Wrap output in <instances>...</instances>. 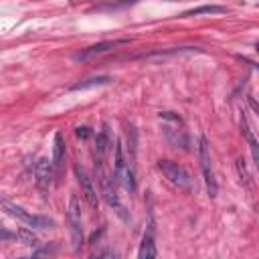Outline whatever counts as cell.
Masks as SVG:
<instances>
[{
	"label": "cell",
	"mask_w": 259,
	"mask_h": 259,
	"mask_svg": "<svg viewBox=\"0 0 259 259\" xmlns=\"http://www.w3.org/2000/svg\"><path fill=\"white\" fill-rule=\"evenodd\" d=\"M0 204H2V208H4L10 217L18 219V221L24 223L26 227H32V229H53V227H55V221H53V219H49V217H40V214H32V212L24 210L22 206L10 202L8 198H2Z\"/></svg>",
	"instance_id": "5b68a950"
},
{
	"label": "cell",
	"mask_w": 259,
	"mask_h": 259,
	"mask_svg": "<svg viewBox=\"0 0 259 259\" xmlns=\"http://www.w3.org/2000/svg\"><path fill=\"white\" fill-rule=\"evenodd\" d=\"M158 119L162 123L164 138L174 148L188 150V134H186V127H184V121L180 119V115L174 113V111H160L158 113Z\"/></svg>",
	"instance_id": "6da1fadb"
},
{
	"label": "cell",
	"mask_w": 259,
	"mask_h": 259,
	"mask_svg": "<svg viewBox=\"0 0 259 259\" xmlns=\"http://www.w3.org/2000/svg\"><path fill=\"white\" fill-rule=\"evenodd\" d=\"M14 239H18L22 245H28V247H36L38 245V237L28 229H18L14 233Z\"/></svg>",
	"instance_id": "e0dca14e"
},
{
	"label": "cell",
	"mask_w": 259,
	"mask_h": 259,
	"mask_svg": "<svg viewBox=\"0 0 259 259\" xmlns=\"http://www.w3.org/2000/svg\"><path fill=\"white\" fill-rule=\"evenodd\" d=\"M121 2H136V0H121Z\"/></svg>",
	"instance_id": "603a6c76"
},
{
	"label": "cell",
	"mask_w": 259,
	"mask_h": 259,
	"mask_svg": "<svg viewBox=\"0 0 259 259\" xmlns=\"http://www.w3.org/2000/svg\"><path fill=\"white\" fill-rule=\"evenodd\" d=\"M158 170L164 174V178L176 186L182 192H192V178L186 172V168H182L180 164L172 162V160H158Z\"/></svg>",
	"instance_id": "277c9868"
},
{
	"label": "cell",
	"mask_w": 259,
	"mask_h": 259,
	"mask_svg": "<svg viewBox=\"0 0 259 259\" xmlns=\"http://www.w3.org/2000/svg\"><path fill=\"white\" fill-rule=\"evenodd\" d=\"M117 253L113 249H101V251H95V257H115Z\"/></svg>",
	"instance_id": "44dd1931"
},
{
	"label": "cell",
	"mask_w": 259,
	"mask_h": 259,
	"mask_svg": "<svg viewBox=\"0 0 259 259\" xmlns=\"http://www.w3.org/2000/svg\"><path fill=\"white\" fill-rule=\"evenodd\" d=\"M235 168H237V174H239V178H241V182L245 184V186H249L251 184V176H249V170H247V164H245V160L239 156L237 160H235Z\"/></svg>",
	"instance_id": "ac0fdd59"
},
{
	"label": "cell",
	"mask_w": 259,
	"mask_h": 259,
	"mask_svg": "<svg viewBox=\"0 0 259 259\" xmlns=\"http://www.w3.org/2000/svg\"><path fill=\"white\" fill-rule=\"evenodd\" d=\"M156 255H158V251H156V243H154V231H152V225H150V229L142 237V243H140V249H138V257L140 259H154Z\"/></svg>",
	"instance_id": "4fadbf2b"
},
{
	"label": "cell",
	"mask_w": 259,
	"mask_h": 259,
	"mask_svg": "<svg viewBox=\"0 0 259 259\" xmlns=\"http://www.w3.org/2000/svg\"><path fill=\"white\" fill-rule=\"evenodd\" d=\"M198 160H200V170H202V176H204V184H206L208 196H210V198H217V194H219V184H217V178H214V172H212L210 150H208L206 138H200V140H198Z\"/></svg>",
	"instance_id": "52a82bcc"
},
{
	"label": "cell",
	"mask_w": 259,
	"mask_h": 259,
	"mask_svg": "<svg viewBox=\"0 0 259 259\" xmlns=\"http://www.w3.org/2000/svg\"><path fill=\"white\" fill-rule=\"evenodd\" d=\"M109 144H111L109 127H107V123H103L101 132H99L97 138H95V150H93V156H95V168L103 166V160H105V154H107V150H109Z\"/></svg>",
	"instance_id": "8fae6325"
},
{
	"label": "cell",
	"mask_w": 259,
	"mask_h": 259,
	"mask_svg": "<svg viewBox=\"0 0 259 259\" xmlns=\"http://www.w3.org/2000/svg\"><path fill=\"white\" fill-rule=\"evenodd\" d=\"M55 249L57 247H40V249H36V251H32V257H38V255H51V253H55Z\"/></svg>",
	"instance_id": "ffe728a7"
},
{
	"label": "cell",
	"mask_w": 259,
	"mask_h": 259,
	"mask_svg": "<svg viewBox=\"0 0 259 259\" xmlns=\"http://www.w3.org/2000/svg\"><path fill=\"white\" fill-rule=\"evenodd\" d=\"M249 103H251V107L255 109V113L259 115V101H257V99H253V97H249Z\"/></svg>",
	"instance_id": "7402d4cb"
},
{
	"label": "cell",
	"mask_w": 259,
	"mask_h": 259,
	"mask_svg": "<svg viewBox=\"0 0 259 259\" xmlns=\"http://www.w3.org/2000/svg\"><path fill=\"white\" fill-rule=\"evenodd\" d=\"M241 134H243V138L247 140L249 150H251V156H253V162H255V166H257V170H259V138L255 136V132H253V127H251L247 115H241Z\"/></svg>",
	"instance_id": "7c38bea8"
},
{
	"label": "cell",
	"mask_w": 259,
	"mask_h": 259,
	"mask_svg": "<svg viewBox=\"0 0 259 259\" xmlns=\"http://www.w3.org/2000/svg\"><path fill=\"white\" fill-rule=\"evenodd\" d=\"M95 170H99V172H97V176H99V192H101L105 204H107L123 223H130V212H127V208L123 206V202H121V198H119V194H117V190H115L113 178H109V174L103 170V166H99V168H95Z\"/></svg>",
	"instance_id": "7a4b0ae2"
},
{
	"label": "cell",
	"mask_w": 259,
	"mask_h": 259,
	"mask_svg": "<svg viewBox=\"0 0 259 259\" xmlns=\"http://www.w3.org/2000/svg\"><path fill=\"white\" fill-rule=\"evenodd\" d=\"M227 12L225 6H219V4H206V6H198V8H192V10H186L182 16H198V14H223Z\"/></svg>",
	"instance_id": "2e32d148"
},
{
	"label": "cell",
	"mask_w": 259,
	"mask_h": 259,
	"mask_svg": "<svg viewBox=\"0 0 259 259\" xmlns=\"http://www.w3.org/2000/svg\"><path fill=\"white\" fill-rule=\"evenodd\" d=\"M75 136H77L79 140H87V138L91 136V130H89L87 125H79V127H75Z\"/></svg>",
	"instance_id": "d6986e66"
},
{
	"label": "cell",
	"mask_w": 259,
	"mask_h": 259,
	"mask_svg": "<svg viewBox=\"0 0 259 259\" xmlns=\"http://www.w3.org/2000/svg\"><path fill=\"white\" fill-rule=\"evenodd\" d=\"M121 42H125V40H103V42L91 45V47L83 49L81 53H77V55H75V59H77V61H81V63L91 61L93 57H99V55H103V53H109L111 49H115V47H117V45H121Z\"/></svg>",
	"instance_id": "30bf717a"
},
{
	"label": "cell",
	"mask_w": 259,
	"mask_h": 259,
	"mask_svg": "<svg viewBox=\"0 0 259 259\" xmlns=\"http://www.w3.org/2000/svg\"><path fill=\"white\" fill-rule=\"evenodd\" d=\"M255 49H257V53H259V42H257V45H255Z\"/></svg>",
	"instance_id": "cb8c5ba5"
},
{
	"label": "cell",
	"mask_w": 259,
	"mask_h": 259,
	"mask_svg": "<svg viewBox=\"0 0 259 259\" xmlns=\"http://www.w3.org/2000/svg\"><path fill=\"white\" fill-rule=\"evenodd\" d=\"M111 81V77L107 75H95V77H87L75 85H71V91H83V89H89V87H101V85H107Z\"/></svg>",
	"instance_id": "9a60e30c"
},
{
	"label": "cell",
	"mask_w": 259,
	"mask_h": 259,
	"mask_svg": "<svg viewBox=\"0 0 259 259\" xmlns=\"http://www.w3.org/2000/svg\"><path fill=\"white\" fill-rule=\"evenodd\" d=\"M65 138L61 132L55 134V146H53V164H55V172L61 174L63 164H65Z\"/></svg>",
	"instance_id": "5bb4252c"
},
{
	"label": "cell",
	"mask_w": 259,
	"mask_h": 259,
	"mask_svg": "<svg viewBox=\"0 0 259 259\" xmlns=\"http://www.w3.org/2000/svg\"><path fill=\"white\" fill-rule=\"evenodd\" d=\"M113 174H115V180H117L130 194L136 192V188H138L136 172H134V166L123 158V148H121L119 142H117L115 148H113Z\"/></svg>",
	"instance_id": "3957f363"
},
{
	"label": "cell",
	"mask_w": 259,
	"mask_h": 259,
	"mask_svg": "<svg viewBox=\"0 0 259 259\" xmlns=\"http://www.w3.org/2000/svg\"><path fill=\"white\" fill-rule=\"evenodd\" d=\"M67 223H69V235H71L73 249L79 251L83 247V243H85V237H83V223H81V206H79V200H77L75 194L69 198Z\"/></svg>",
	"instance_id": "8992f818"
},
{
	"label": "cell",
	"mask_w": 259,
	"mask_h": 259,
	"mask_svg": "<svg viewBox=\"0 0 259 259\" xmlns=\"http://www.w3.org/2000/svg\"><path fill=\"white\" fill-rule=\"evenodd\" d=\"M53 172H55L53 160H49V158H38V162L34 164V182H36V186H38L42 192L51 186Z\"/></svg>",
	"instance_id": "9c48e42d"
},
{
	"label": "cell",
	"mask_w": 259,
	"mask_h": 259,
	"mask_svg": "<svg viewBox=\"0 0 259 259\" xmlns=\"http://www.w3.org/2000/svg\"><path fill=\"white\" fill-rule=\"evenodd\" d=\"M73 170H75V178H77V184H79V188H81V194H83L85 202H87L91 208H97V190H95V186H93L89 174L85 172V168H83L81 164H75Z\"/></svg>",
	"instance_id": "ba28073f"
}]
</instances>
